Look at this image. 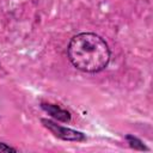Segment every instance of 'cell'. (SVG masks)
<instances>
[{
  "instance_id": "cell-1",
  "label": "cell",
  "mask_w": 153,
  "mask_h": 153,
  "mask_svg": "<svg viewBox=\"0 0 153 153\" xmlns=\"http://www.w3.org/2000/svg\"><path fill=\"white\" fill-rule=\"evenodd\" d=\"M67 56L78 71L98 73L108 67L111 51L108 43L99 35L81 32L71 38L67 47Z\"/></svg>"
},
{
  "instance_id": "cell-2",
  "label": "cell",
  "mask_w": 153,
  "mask_h": 153,
  "mask_svg": "<svg viewBox=\"0 0 153 153\" xmlns=\"http://www.w3.org/2000/svg\"><path fill=\"white\" fill-rule=\"evenodd\" d=\"M41 122L43 123V126L49 129L54 136L61 139V140H65V141H85L86 140V136L85 134H82L81 131H78V130H74V129H71V128H67V127H62L50 120H45V118H42Z\"/></svg>"
},
{
  "instance_id": "cell-3",
  "label": "cell",
  "mask_w": 153,
  "mask_h": 153,
  "mask_svg": "<svg viewBox=\"0 0 153 153\" xmlns=\"http://www.w3.org/2000/svg\"><path fill=\"white\" fill-rule=\"evenodd\" d=\"M41 106L45 112H48L50 116H53L57 121H61V122H69L71 121V114L67 110H63L57 105L42 103Z\"/></svg>"
},
{
  "instance_id": "cell-4",
  "label": "cell",
  "mask_w": 153,
  "mask_h": 153,
  "mask_svg": "<svg viewBox=\"0 0 153 153\" xmlns=\"http://www.w3.org/2000/svg\"><path fill=\"white\" fill-rule=\"evenodd\" d=\"M126 139L128 140V143H129V146H130L131 148L139 149V151H148V147H146V146L143 145V142H142L140 139H137L136 136L127 135Z\"/></svg>"
},
{
  "instance_id": "cell-5",
  "label": "cell",
  "mask_w": 153,
  "mask_h": 153,
  "mask_svg": "<svg viewBox=\"0 0 153 153\" xmlns=\"http://www.w3.org/2000/svg\"><path fill=\"white\" fill-rule=\"evenodd\" d=\"M17 151H18L17 148H13L11 146H7L4 142H0V153H4V152H17Z\"/></svg>"
}]
</instances>
